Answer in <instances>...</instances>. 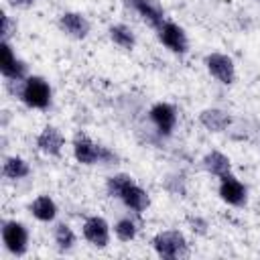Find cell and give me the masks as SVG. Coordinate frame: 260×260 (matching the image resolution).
<instances>
[{
  "instance_id": "6da1fadb",
  "label": "cell",
  "mask_w": 260,
  "mask_h": 260,
  "mask_svg": "<svg viewBox=\"0 0 260 260\" xmlns=\"http://www.w3.org/2000/svg\"><path fill=\"white\" fill-rule=\"evenodd\" d=\"M106 191L110 197L120 199L124 203L126 209H130L132 213L140 215L148 209L150 205V195L146 189H142L132 175L128 173H116L112 177L106 179Z\"/></svg>"
},
{
  "instance_id": "30bf717a",
  "label": "cell",
  "mask_w": 260,
  "mask_h": 260,
  "mask_svg": "<svg viewBox=\"0 0 260 260\" xmlns=\"http://www.w3.org/2000/svg\"><path fill=\"white\" fill-rule=\"evenodd\" d=\"M217 195L223 203H228L232 207H244L248 203V187L238 177H234L232 173L219 179Z\"/></svg>"
},
{
  "instance_id": "8fae6325",
  "label": "cell",
  "mask_w": 260,
  "mask_h": 260,
  "mask_svg": "<svg viewBox=\"0 0 260 260\" xmlns=\"http://www.w3.org/2000/svg\"><path fill=\"white\" fill-rule=\"evenodd\" d=\"M81 234H83L85 242L91 244L93 248H106L110 244L112 228L102 215H89L81 223Z\"/></svg>"
},
{
  "instance_id": "2e32d148",
  "label": "cell",
  "mask_w": 260,
  "mask_h": 260,
  "mask_svg": "<svg viewBox=\"0 0 260 260\" xmlns=\"http://www.w3.org/2000/svg\"><path fill=\"white\" fill-rule=\"evenodd\" d=\"M28 211H30V215L37 221H41V223H53L57 219L59 207H57V203L49 195H39V197H35L30 201Z\"/></svg>"
},
{
  "instance_id": "d6986e66",
  "label": "cell",
  "mask_w": 260,
  "mask_h": 260,
  "mask_svg": "<svg viewBox=\"0 0 260 260\" xmlns=\"http://www.w3.org/2000/svg\"><path fill=\"white\" fill-rule=\"evenodd\" d=\"M108 35H110L112 43H114L116 47L124 49V51H132V49L136 47V32H134L128 24H122V22L112 24V26L108 28Z\"/></svg>"
},
{
  "instance_id": "277c9868",
  "label": "cell",
  "mask_w": 260,
  "mask_h": 260,
  "mask_svg": "<svg viewBox=\"0 0 260 260\" xmlns=\"http://www.w3.org/2000/svg\"><path fill=\"white\" fill-rule=\"evenodd\" d=\"M150 244H152L154 254L160 258H167V260H179V258L189 256L187 238L179 230H162L152 236Z\"/></svg>"
},
{
  "instance_id": "cb8c5ba5",
  "label": "cell",
  "mask_w": 260,
  "mask_h": 260,
  "mask_svg": "<svg viewBox=\"0 0 260 260\" xmlns=\"http://www.w3.org/2000/svg\"><path fill=\"white\" fill-rule=\"evenodd\" d=\"M37 0H10V4L12 6H18V8H28V6H32Z\"/></svg>"
},
{
  "instance_id": "7c38bea8",
  "label": "cell",
  "mask_w": 260,
  "mask_h": 260,
  "mask_svg": "<svg viewBox=\"0 0 260 260\" xmlns=\"http://www.w3.org/2000/svg\"><path fill=\"white\" fill-rule=\"evenodd\" d=\"M128 8H132L142 22H146L150 28H158L167 18H165V8L160 6L158 0H124Z\"/></svg>"
},
{
  "instance_id": "5b68a950",
  "label": "cell",
  "mask_w": 260,
  "mask_h": 260,
  "mask_svg": "<svg viewBox=\"0 0 260 260\" xmlns=\"http://www.w3.org/2000/svg\"><path fill=\"white\" fill-rule=\"evenodd\" d=\"M0 234H2L4 250L8 254H12V256H24L26 254L30 234H28V228L22 221L4 219L2 221V228H0Z\"/></svg>"
},
{
  "instance_id": "9c48e42d",
  "label": "cell",
  "mask_w": 260,
  "mask_h": 260,
  "mask_svg": "<svg viewBox=\"0 0 260 260\" xmlns=\"http://www.w3.org/2000/svg\"><path fill=\"white\" fill-rule=\"evenodd\" d=\"M205 67L209 75L223 85H232L236 81V63L225 53H209L205 57Z\"/></svg>"
},
{
  "instance_id": "44dd1931",
  "label": "cell",
  "mask_w": 260,
  "mask_h": 260,
  "mask_svg": "<svg viewBox=\"0 0 260 260\" xmlns=\"http://www.w3.org/2000/svg\"><path fill=\"white\" fill-rule=\"evenodd\" d=\"M114 236L120 242H132L138 236V223L132 217H120L114 223Z\"/></svg>"
},
{
  "instance_id": "52a82bcc",
  "label": "cell",
  "mask_w": 260,
  "mask_h": 260,
  "mask_svg": "<svg viewBox=\"0 0 260 260\" xmlns=\"http://www.w3.org/2000/svg\"><path fill=\"white\" fill-rule=\"evenodd\" d=\"M0 49H2V63H0L2 77L6 81H22V79H26L30 75L28 73V65L20 57H16L10 41H2Z\"/></svg>"
},
{
  "instance_id": "603a6c76",
  "label": "cell",
  "mask_w": 260,
  "mask_h": 260,
  "mask_svg": "<svg viewBox=\"0 0 260 260\" xmlns=\"http://www.w3.org/2000/svg\"><path fill=\"white\" fill-rule=\"evenodd\" d=\"M189 225H191V230H193L195 234H201V236L207 234V228H209L207 221H205L203 217H199V215H195V217L191 215V217H189Z\"/></svg>"
},
{
  "instance_id": "5bb4252c",
  "label": "cell",
  "mask_w": 260,
  "mask_h": 260,
  "mask_svg": "<svg viewBox=\"0 0 260 260\" xmlns=\"http://www.w3.org/2000/svg\"><path fill=\"white\" fill-rule=\"evenodd\" d=\"M65 146V136L57 126H45L37 136V148L47 156H59Z\"/></svg>"
},
{
  "instance_id": "ffe728a7",
  "label": "cell",
  "mask_w": 260,
  "mask_h": 260,
  "mask_svg": "<svg viewBox=\"0 0 260 260\" xmlns=\"http://www.w3.org/2000/svg\"><path fill=\"white\" fill-rule=\"evenodd\" d=\"M53 240H55V246L59 248V252H71L77 244V236H75L73 228L65 221H59L53 228Z\"/></svg>"
},
{
  "instance_id": "8992f818",
  "label": "cell",
  "mask_w": 260,
  "mask_h": 260,
  "mask_svg": "<svg viewBox=\"0 0 260 260\" xmlns=\"http://www.w3.org/2000/svg\"><path fill=\"white\" fill-rule=\"evenodd\" d=\"M156 37H158L160 45L167 47L175 55H185L189 51V37L185 32V28L173 20H165L156 28Z\"/></svg>"
},
{
  "instance_id": "e0dca14e",
  "label": "cell",
  "mask_w": 260,
  "mask_h": 260,
  "mask_svg": "<svg viewBox=\"0 0 260 260\" xmlns=\"http://www.w3.org/2000/svg\"><path fill=\"white\" fill-rule=\"evenodd\" d=\"M201 165H203V169H205L209 175H213V177H217V179H221V177H225V175L232 173V160H230V156H225V154L219 152V150H209V152L203 156Z\"/></svg>"
},
{
  "instance_id": "7a4b0ae2",
  "label": "cell",
  "mask_w": 260,
  "mask_h": 260,
  "mask_svg": "<svg viewBox=\"0 0 260 260\" xmlns=\"http://www.w3.org/2000/svg\"><path fill=\"white\" fill-rule=\"evenodd\" d=\"M16 85V98L30 110H47L53 102L51 83L41 75H28L22 81H6Z\"/></svg>"
},
{
  "instance_id": "4fadbf2b",
  "label": "cell",
  "mask_w": 260,
  "mask_h": 260,
  "mask_svg": "<svg viewBox=\"0 0 260 260\" xmlns=\"http://www.w3.org/2000/svg\"><path fill=\"white\" fill-rule=\"evenodd\" d=\"M59 28L63 35H67L69 39H75V41H83L87 35H89V20L85 14L81 12H75V10H67L59 16Z\"/></svg>"
},
{
  "instance_id": "9a60e30c",
  "label": "cell",
  "mask_w": 260,
  "mask_h": 260,
  "mask_svg": "<svg viewBox=\"0 0 260 260\" xmlns=\"http://www.w3.org/2000/svg\"><path fill=\"white\" fill-rule=\"evenodd\" d=\"M199 122H201V126H203L207 132L217 134V132H225V130L230 128L232 118H230V114H228L225 110H221V108H205V110H201V114H199Z\"/></svg>"
},
{
  "instance_id": "ac0fdd59",
  "label": "cell",
  "mask_w": 260,
  "mask_h": 260,
  "mask_svg": "<svg viewBox=\"0 0 260 260\" xmlns=\"http://www.w3.org/2000/svg\"><path fill=\"white\" fill-rule=\"evenodd\" d=\"M2 175L8 179V181H20V179H26L30 175V165L18 156V154H10V156H4L2 160Z\"/></svg>"
},
{
  "instance_id": "3957f363",
  "label": "cell",
  "mask_w": 260,
  "mask_h": 260,
  "mask_svg": "<svg viewBox=\"0 0 260 260\" xmlns=\"http://www.w3.org/2000/svg\"><path fill=\"white\" fill-rule=\"evenodd\" d=\"M71 148H73V158L79 165H85V167H93V165H116V160H118V154L114 150H110L104 144H98L95 140H91L83 132H77L75 134V138L71 142Z\"/></svg>"
},
{
  "instance_id": "ba28073f",
  "label": "cell",
  "mask_w": 260,
  "mask_h": 260,
  "mask_svg": "<svg viewBox=\"0 0 260 260\" xmlns=\"http://www.w3.org/2000/svg\"><path fill=\"white\" fill-rule=\"evenodd\" d=\"M148 120L160 136H171L173 130L177 128V120H179L177 108L169 102H156L148 110Z\"/></svg>"
},
{
  "instance_id": "7402d4cb",
  "label": "cell",
  "mask_w": 260,
  "mask_h": 260,
  "mask_svg": "<svg viewBox=\"0 0 260 260\" xmlns=\"http://www.w3.org/2000/svg\"><path fill=\"white\" fill-rule=\"evenodd\" d=\"M12 30H16V22H12L10 14L4 10L2 12V41H8L10 35H12Z\"/></svg>"
}]
</instances>
